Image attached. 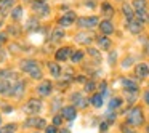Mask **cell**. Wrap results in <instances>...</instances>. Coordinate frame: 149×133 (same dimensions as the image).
<instances>
[{"label": "cell", "instance_id": "cell-1", "mask_svg": "<svg viewBox=\"0 0 149 133\" xmlns=\"http://www.w3.org/2000/svg\"><path fill=\"white\" fill-rule=\"evenodd\" d=\"M127 123L132 127H139L144 123V116H143V109L138 106L132 107L127 114Z\"/></svg>", "mask_w": 149, "mask_h": 133}, {"label": "cell", "instance_id": "cell-40", "mask_svg": "<svg viewBox=\"0 0 149 133\" xmlns=\"http://www.w3.org/2000/svg\"><path fill=\"white\" fill-rule=\"evenodd\" d=\"M5 42H7V36L5 34H0V45H3Z\"/></svg>", "mask_w": 149, "mask_h": 133}, {"label": "cell", "instance_id": "cell-37", "mask_svg": "<svg viewBox=\"0 0 149 133\" xmlns=\"http://www.w3.org/2000/svg\"><path fill=\"white\" fill-rule=\"evenodd\" d=\"M63 119H64L63 116H56L55 119H53V123H55V125H59V123L63 122Z\"/></svg>", "mask_w": 149, "mask_h": 133}, {"label": "cell", "instance_id": "cell-34", "mask_svg": "<svg viewBox=\"0 0 149 133\" xmlns=\"http://www.w3.org/2000/svg\"><path fill=\"white\" fill-rule=\"evenodd\" d=\"M107 127H109V122L100 123V132H101V133H106V132H107Z\"/></svg>", "mask_w": 149, "mask_h": 133}, {"label": "cell", "instance_id": "cell-45", "mask_svg": "<svg viewBox=\"0 0 149 133\" xmlns=\"http://www.w3.org/2000/svg\"><path fill=\"white\" fill-rule=\"evenodd\" d=\"M146 132H148V133H149V125H148V130H146Z\"/></svg>", "mask_w": 149, "mask_h": 133}, {"label": "cell", "instance_id": "cell-20", "mask_svg": "<svg viewBox=\"0 0 149 133\" xmlns=\"http://www.w3.org/2000/svg\"><path fill=\"white\" fill-rule=\"evenodd\" d=\"M98 45H100V48L103 50H109L111 48V39H107V36H101L96 39Z\"/></svg>", "mask_w": 149, "mask_h": 133}, {"label": "cell", "instance_id": "cell-42", "mask_svg": "<svg viewBox=\"0 0 149 133\" xmlns=\"http://www.w3.org/2000/svg\"><path fill=\"white\" fill-rule=\"evenodd\" d=\"M144 103H146V104H148V106H149V90H148V91H146V93H144Z\"/></svg>", "mask_w": 149, "mask_h": 133}, {"label": "cell", "instance_id": "cell-5", "mask_svg": "<svg viewBox=\"0 0 149 133\" xmlns=\"http://www.w3.org/2000/svg\"><path fill=\"white\" fill-rule=\"evenodd\" d=\"M75 21H77L75 13L74 11H68V13H64L58 19V24H59V27H68V26H71V24H74Z\"/></svg>", "mask_w": 149, "mask_h": 133}, {"label": "cell", "instance_id": "cell-12", "mask_svg": "<svg viewBox=\"0 0 149 133\" xmlns=\"http://www.w3.org/2000/svg\"><path fill=\"white\" fill-rule=\"evenodd\" d=\"M71 100H72V103H74L77 107H80V109L87 107V106H88V103H90V101H88V100H85V98L82 96L80 93H74V95L71 96Z\"/></svg>", "mask_w": 149, "mask_h": 133}, {"label": "cell", "instance_id": "cell-48", "mask_svg": "<svg viewBox=\"0 0 149 133\" xmlns=\"http://www.w3.org/2000/svg\"><path fill=\"white\" fill-rule=\"evenodd\" d=\"M0 26H2V24H0Z\"/></svg>", "mask_w": 149, "mask_h": 133}, {"label": "cell", "instance_id": "cell-31", "mask_svg": "<svg viewBox=\"0 0 149 133\" xmlns=\"http://www.w3.org/2000/svg\"><path fill=\"white\" fill-rule=\"evenodd\" d=\"M100 93L103 95V96L107 93V84H106V82H101V84H100Z\"/></svg>", "mask_w": 149, "mask_h": 133}, {"label": "cell", "instance_id": "cell-32", "mask_svg": "<svg viewBox=\"0 0 149 133\" xmlns=\"http://www.w3.org/2000/svg\"><path fill=\"white\" fill-rule=\"evenodd\" d=\"M37 122H39V119H29V120H26V122H24V125L26 127H37Z\"/></svg>", "mask_w": 149, "mask_h": 133}, {"label": "cell", "instance_id": "cell-23", "mask_svg": "<svg viewBox=\"0 0 149 133\" xmlns=\"http://www.w3.org/2000/svg\"><path fill=\"white\" fill-rule=\"evenodd\" d=\"M48 69H50V72H52L53 77H59V74H61V68H59V64H56V63H50Z\"/></svg>", "mask_w": 149, "mask_h": 133}, {"label": "cell", "instance_id": "cell-25", "mask_svg": "<svg viewBox=\"0 0 149 133\" xmlns=\"http://www.w3.org/2000/svg\"><path fill=\"white\" fill-rule=\"evenodd\" d=\"M52 39H53V42H58V40L64 39V31H63L61 27H58V29H55V31H53V36H52Z\"/></svg>", "mask_w": 149, "mask_h": 133}, {"label": "cell", "instance_id": "cell-22", "mask_svg": "<svg viewBox=\"0 0 149 133\" xmlns=\"http://www.w3.org/2000/svg\"><path fill=\"white\" fill-rule=\"evenodd\" d=\"M133 8L136 10H148V0H133Z\"/></svg>", "mask_w": 149, "mask_h": 133}, {"label": "cell", "instance_id": "cell-15", "mask_svg": "<svg viewBox=\"0 0 149 133\" xmlns=\"http://www.w3.org/2000/svg\"><path fill=\"white\" fill-rule=\"evenodd\" d=\"M122 13H123V16L127 18V19H135V8L132 7L130 3H127V2H123L122 3Z\"/></svg>", "mask_w": 149, "mask_h": 133}, {"label": "cell", "instance_id": "cell-26", "mask_svg": "<svg viewBox=\"0 0 149 133\" xmlns=\"http://www.w3.org/2000/svg\"><path fill=\"white\" fill-rule=\"evenodd\" d=\"M101 10H103V13L106 15L107 18H111L114 15V8L111 7L109 3H103V5H101Z\"/></svg>", "mask_w": 149, "mask_h": 133}, {"label": "cell", "instance_id": "cell-41", "mask_svg": "<svg viewBox=\"0 0 149 133\" xmlns=\"http://www.w3.org/2000/svg\"><path fill=\"white\" fill-rule=\"evenodd\" d=\"M114 61H116V53H111V56H109V63H111V64H114Z\"/></svg>", "mask_w": 149, "mask_h": 133}, {"label": "cell", "instance_id": "cell-13", "mask_svg": "<svg viewBox=\"0 0 149 133\" xmlns=\"http://www.w3.org/2000/svg\"><path fill=\"white\" fill-rule=\"evenodd\" d=\"M93 39H95V37L91 36L90 32H79L77 36H75V42H79V43H85V45H90Z\"/></svg>", "mask_w": 149, "mask_h": 133}, {"label": "cell", "instance_id": "cell-33", "mask_svg": "<svg viewBox=\"0 0 149 133\" xmlns=\"http://www.w3.org/2000/svg\"><path fill=\"white\" fill-rule=\"evenodd\" d=\"M95 87H96V85H95L93 82H87V84H85V91H88V93H90V91L95 90Z\"/></svg>", "mask_w": 149, "mask_h": 133}, {"label": "cell", "instance_id": "cell-21", "mask_svg": "<svg viewBox=\"0 0 149 133\" xmlns=\"http://www.w3.org/2000/svg\"><path fill=\"white\" fill-rule=\"evenodd\" d=\"M13 3H15V0H2V5H0V13L7 15L8 10H10V8H13Z\"/></svg>", "mask_w": 149, "mask_h": 133}, {"label": "cell", "instance_id": "cell-29", "mask_svg": "<svg viewBox=\"0 0 149 133\" xmlns=\"http://www.w3.org/2000/svg\"><path fill=\"white\" fill-rule=\"evenodd\" d=\"M15 128H16V127L15 125H5V127H2V128H0V133H15Z\"/></svg>", "mask_w": 149, "mask_h": 133}, {"label": "cell", "instance_id": "cell-17", "mask_svg": "<svg viewBox=\"0 0 149 133\" xmlns=\"http://www.w3.org/2000/svg\"><path fill=\"white\" fill-rule=\"evenodd\" d=\"M23 90H24V82L18 80V82H16V85H13V87H11V91H10V95H13V96L19 98L21 95H23Z\"/></svg>", "mask_w": 149, "mask_h": 133}, {"label": "cell", "instance_id": "cell-4", "mask_svg": "<svg viewBox=\"0 0 149 133\" xmlns=\"http://www.w3.org/2000/svg\"><path fill=\"white\" fill-rule=\"evenodd\" d=\"M32 10L36 11L37 15H40V16H48V13H50V7L45 3V2H42V0H34L32 2Z\"/></svg>", "mask_w": 149, "mask_h": 133}, {"label": "cell", "instance_id": "cell-2", "mask_svg": "<svg viewBox=\"0 0 149 133\" xmlns=\"http://www.w3.org/2000/svg\"><path fill=\"white\" fill-rule=\"evenodd\" d=\"M21 69H23L24 72H27L32 79H42V71H40V68H39V63L34 61V59H26V61H23Z\"/></svg>", "mask_w": 149, "mask_h": 133}, {"label": "cell", "instance_id": "cell-47", "mask_svg": "<svg viewBox=\"0 0 149 133\" xmlns=\"http://www.w3.org/2000/svg\"><path fill=\"white\" fill-rule=\"evenodd\" d=\"M0 5H2V0H0Z\"/></svg>", "mask_w": 149, "mask_h": 133}, {"label": "cell", "instance_id": "cell-30", "mask_svg": "<svg viewBox=\"0 0 149 133\" xmlns=\"http://www.w3.org/2000/svg\"><path fill=\"white\" fill-rule=\"evenodd\" d=\"M106 122H109V123H114V122H116V114H114L112 111H109V112L106 114Z\"/></svg>", "mask_w": 149, "mask_h": 133}, {"label": "cell", "instance_id": "cell-16", "mask_svg": "<svg viewBox=\"0 0 149 133\" xmlns=\"http://www.w3.org/2000/svg\"><path fill=\"white\" fill-rule=\"evenodd\" d=\"M71 56H72V50L69 48V47L59 48L58 52H56V59H58V61H66V59L71 58Z\"/></svg>", "mask_w": 149, "mask_h": 133}, {"label": "cell", "instance_id": "cell-6", "mask_svg": "<svg viewBox=\"0 0 149 133\" xmlns=\"http://www.w3.org/2000/svg\"><path fill=\"white\" fill-rule=\"evenodd\" d=\"M135 75L136 79H139V80H143V79H146L149 75V64L148 63H139V64L135 66Z\"/></svg>", "mask_w": 149, "mask_h": 133}, {"label": "cell", "instance_id": "cell-28", "mask_svg": "<svg viewBox=\"0 0 149 133\" xmlns=\"http://www.w3.org/2000/svg\"><path fill=\"white\" fill-rule=\"evenodd\" d=\"M11 16H13V19H21V16H23V8L21 7H15L13 10H11Z\"/></svg>", "mask_w": 149, "mask_h": 133}, {"label": "cell", "instance_id": "cell-24", "mask_svg": "<svg viewBox=\"0 0 149 133\" xmlns=\"http://www.w3.org/2000/svg\"><path fill=\"white\" fill-rule=\"evenodd\" d=\"M8 90H11V85L7 80H2L0 82V95H10Z\"/></svg>", "mask_w": 149, "mask_h": 133}, {"label": "cell", "instance_id": "cell-7", "mask_svg": "<svg viewBox=\"0 0 149 133\" xmlns=\"http://www.w3.org/2000/svg\"><path fill=\"white\" fill-rule=\"evenodd\" d=\"M42 107V103L40 100H36V98H31L29 101L26 103V112L27 114H37Z\"/></svg>", "mask_w": 149, "mask_h": 133}, {"label": "cell", "instance_id": "cell-46", "mask_svg": "<svg viewBox=\"0 0 149 133\" xmlns=\"http://www.w3.org/2000/svg\"><path fill=\"white\" fill-rule=\"evenodd\" d=\"M0 123H2V117H0Z\"/></svg>", "mask_w": 149, "mask_h": 133}, {"label": "cell", "instance_id": "cell-8", "mask_svg": "<svg viewBox=\"0 0 149 133\" xmlns=\"http://www.w3.org/2000/svg\"><path fill=\"white\" fill-rule=\"evenodd\" d=\"M122 87H123V90L128 91V93H138V90H139L138 84H136L135 80H132V79H127V77L122 79Z\"/></svg>", "mask_w": 149, "mask_h": 133}, {"label": "cell", "instance_id": "cell-44", "mask_svg": "<svg viewBox=\"0 0 149 133\" xmlns=\"http://www.w3.org/2000/svg\"><path fill=\"white\" fill-rule=\"evenodd\" d=\"M146 53H148V55H149V43H148V45H146Z\"/></svg>", "mask_w": 149, "mask_h": 133}, {"label": "cell", "instance_id": "cell-38", "mask_svg": "<svg viewBox=\"0 0 149 133\" xmlns=\"http://www.w3.org/2000/svg\"><path fill=\"white\" fill-rule=\"evenodd\" d=\"M36 24H37V21H36V19H31V21H29V27H27V29H31V31L37 29V26H36Z\"/></svg>", "mask_w": 149, "mask_h": 133}, {"label": "cell", "instance_id": "cell-11", "mask_svg": "<svg viewBox=\"0 0 149 133\" xmlns=\"http://www.w3.org/2000/svg\"><path fill=\"white\" fill-rule=\"evenodd\" d=\"M61 116L68 120H74L77 116V109H75V106H64L61 109Z\"/></svg>", "mask_w": 149, "mask_h": 133}, {"label": "cell", "instance_id": "cell-10", "mask_svg": "<svg viewBox=\"0 0 149 133\" xmlns=\"http://www.w3.org/2000/svg\"><path fill=\"white\" fill-rule=\"evenodd\" d=\"M127 29H128L132 34H139L143 31V23H141V21H138L136 18H135V19H130L128 24H127Z\"/></svg>", "mask_w": 149, "mask_h": 133}, {"label": "cell", "instance_id": "cell-14", "mask_svg": "<svg viewBox=\"0 0 149 133\" xmlns=\"http://www.w3.org/2000/svg\"><path fill=\"white\" fill-rule=\"evenodd\" d=\"M36 90L40 96H48V95L52 93V82H42Z\"/></svg>", "mask_w": 149, "mask_h": 133}, {"label": "cell", "instance_id": "cell-43", "mask_svg": "<svg viewBox=\"0 0 149 133\" xmlns=\"http://www.w3.org/2000/svg\"><path fill=\"white\" fill-rule=\"evenodd\" d=\"M122 132H123V133H136L135 130H132V128H125V127L122 128Z\"/></svg>", "mask_w": 149, "mask_h": 133}, {"label": "cell", "instance_id": "cell-39", "mask_svg": "<svg viewBox=\"0 0 149 133\" xmlns=\"http://www.w3.org/2000/svg\"><path fill=\"white\" fill-rule=\"evenodd\" d=\"M43 127H47V122L43 119H39V122H37V128H43Z\"/></svg>", "mask_w": 149, "mask_h": 133}, {"label": "cell", "instance_id": "cell-35", "mask_svg": "<svg viewBox=\"0 0 149 133\" xmlns=\"http://www.w3.org/2000/svg\"><path fill=\"white\" fill-rule=\"evenodd\" d=\"M45 133H58V130H56V125L47 127V128H45Z\"/></svg>", "mask_w": 149, "mask_h": 133}, {"label": "cell", "instance_id": "cell-27", "mask_svg": "<svg viewBox=\"0 0 149 133\" xmlns=\"http://www.w3.org/2000/svg\"><path fill=\"white\" fill-rule=\"evenodd\" d=\"M71 59H72V63H80L82 59H84V52H80V50H77V52H72Z\"/></svg>", "mask_w": 149, "mask_h": 133}, {"label": "cell", "instance_id": "cell-3", "mask_svg": "<svg viewBox=\"0 0 149 133\" xmlns=\"http://www.w3.org/2000/svg\"><path fill=\"white\" fill-rule=\"evenodd\" d=\"M77 26L80 29H93V27L100 26V19L96 16H84V18H77Z\"/></svg>", "mask_w": 149, "mask_h": 133}, {"label": "cell", "instance_id": "cell-36", "mask_svg": "<svg viewBox=\"0 0 149 133\" xmlns=\"http://www.w3.org/2000/svg\"><path fill=\"white\" fill-rule=\"evenodd\" d=\"M88 53H90L91 56H95V58H96V59H100V58H101V55H100V53L96 52V50H93V48H90V50H88Z\"/></svg>", "mask_w": 149, "mask_h": 133}, {"label": "cell", "instance_id": "cell-9", "mask_svg": "<svg viewBox=\"0 0 149 133\" xmlns=\"http://www.w3.org/2000/svg\"><path fill=\"white\" fill-rule=\"evenodd\" d=\"M98 27H100V31H101V34H103V36H111V34L114 32V24L111 23L109 19L101 21Z\"/></svg>", "mask_w": 149, "mask_h": 133}, {"label": "cell", "instance_id": "cell-19", "mask_svg": "<svg viewBox=\"0 0 149 133\" xmlns=\"http://www.w3.org/2000/svg\"><path fill=\"white\" fill-rule=\"evenodd\" d=\"M122 103H123V100H122V98L116 96V98H112V100L109 101V104H107V107H109V111H117V109H120V106H122Z\"/></svg>", "mask_w": 149, "mask_h": 133}, {"label": "cell", "instance_id": "cell-18", "mask_svg": "<svg viewBox=\"0 0 149 133\" xmlns=\"http://www.w3.org/2000/svg\"><path fill=\"white\" fill-rule=\"evenodd\" d=\"M103 101H104V96L101 93H95L93 96L90 98L91 106H95V107H101V106H103Z\"/></svg>", "mask_w": 149, "mask_h": 133}]
</instances>
